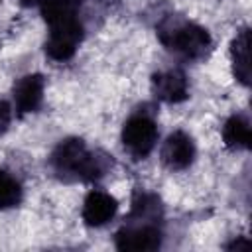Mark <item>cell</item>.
I'll list each match as a JSON object with an SVG mask.
<instances>
[{"label": "cell", "instance_id": "obj_8", "mask_svg": "<svg viewBox=\"0 0 252 252\" xmlns=\"http://www.w3.org/2000/svg\"><path fill=\"white\" fill-rule=\"evenodd\" d=\"M152 94L167 104H179L189 96V81L181 69L158 71L152 77Z\"/></svg>", "mask_w": 252, "mask_h": 252}, {"label": "cell", "instance_id": "obj_15", "mask_svg": "<svg viewBox=\"0 0 252 252\" xmlns=\"http://www.w3.org/2000/svg\"><path fill=\"white\" fill-rule=\"evenodd\" d=\"M12 114H14V110H12V104H10L8 100L0 98V136L8 132V128H10V122H12Z\"/></svg>", "mask_w": 252, "mask_h": 252}, {"label": "cell", "instance_id": "obj_4", "mask_svg": "<svg viewBox=\"0 0 252 252\" xmlns=\"http://www.w3.org/2000/svg\"><path fill=\"white\" fill-rule=\"evenodd\" d=\"M126 222L114 234V246L124 252H152L161 246L163 232L159 222L124 219Z\"/></svg>", "mask_w": 252, "mask_h": 252}, {"label": "cell", "instance_id": "obj_5", "mask_svg": "<svg viewBox=\"0 0 252 252\" xmlns=\"http://www.w3.org/2000/svg\"><path fill=\"white\" fill-rule=\"evenodd\" d=\"M47 28H49V33L43 43L45 55L53 61L71 59L77 53V49L85 37V26H83L81 18L63 20V22L51 24Z\"/></svg>", "mask_w": 252, "mask_h": 252}, {"label": "cell", "instance_id": "obj_3", "mask_svg": "<svg viewBox=\"0 0 252 252\" xmlns=\"http://www.w3.org/2000/svg\"><path fill=\"white\" fill-rule=\"evenodd\" d=\"M159 138V130L156 124V118L148 112H134L122 126L120 140L124 150L134 159H144L152 154Z\"/></svg>", "mask_w": 252, "mask_h": 252}, {"label": "cell", "instance_id": "obj_14", "mask_svg": "<svg viewBox=\"0 0 252 252\" xmlns=\"http://www.w3.org/2000/svg\"><path fill=\"white\" fill-rule=\"evenodd\" d=\"M22 197H24L22 183L6 169H0V211L18 207L22 203Z\"/></svg>", "mask_w": 252, "mask_h": 252}, {"label": "cell", "instance_id": "obj_17", "mask_svg": "<svg viewBox=\"0 0 252 252\" xmlns=\"http://www.w3.org/2000/svg\"><path fill=\"white\" fill-rule=\"evenodd\" d=\"M18 2H20V6H24V8H39L43 0H18Z\"/></svg>", "mask_w": 252, "mask_h": 252}, {"label": "cell", "instance_id": "obj_12", "mask_svg": "<svg viewBox=\"0 0 252 252\" xmlns=\"http://www.w3.org/2000/svg\"><path fill=\"white\" fill-rule=\"evenodd\" d=\"M126 219H138V220H154L161 222L163 219V205L161 199L156 193L150 191H136L132 197V209Z\"/></svg>", "mask_w": 252, "mask_h": 252}, {"label": "cell", "instance_id": "obj_10", "mask_svg": "<svg viewBox=\"0 0 252 252\" xmlns=\"http://www.w3.org/2000/svg\"><path fill=\"white\" fill-rule=\"evenodd\" d=\"M230 61L232 75L242 85H250V28H240L230 41Z\"/></svg>", "mask_w": 252, "mask_h": 252}, {"label": "cell", "instance_id": "obj_1", "mask_svg": "<svg viewBox=\"0 0 252 252\" xmlns=\"http://www.w3.org/2000/svg\"><path fill=\"white\" fill-rule=\"evenodd\" d=\"M49 165L53 173L63 181L93 183L102 179L110 171L112 156L98 150H91L85 140L71 136L61 140L53 148L49 156Z\"/></svg>", "mask_w": 252, "mask_h": 252}, {"label": "cell", "instance_id": "obj_16", "mask_svg": "<svg viewBox=\"0 0 252 252\" xmlns=\"http://www.w3.org/2000/svg\"><path fill=\"white\" fill-rule=\"evenodd\" d=\"M226 250H240V248H250V242L248 240H232L230 244L224 246Z\"/></svg>", "mask_w": 252, "mask_h": 252}, {"label": "cell", "instance_id": "obj_2", "mask_svg": "<svg viewBox=\"0 0 252 252\" xmlns=\"http://www.w3.org/2000/svg\"><path fill=\"white\" fill-rule=\"evenodd\" d=\"M156 33H158L159 43L167 51H171L187 61H201L213 49L211 33L203 26H199L179 14H169L165 18H161L156 28Z\"/></svg>", "mask_w": 252, "mask_h": 252}, {"label": "cell", "instance_id": "obj_6", "mask_svg": "<svg viewBox=\"0 0 252 252\" xmlns=\"http://www.w3.org/2000/svg\"><path fill=\"white\" fill-rule=\"evenodd\" d=\"M195 154H197L195 142L183 130L171 132L163 140V144L159 148V159L171 171H183V169H187L195 161Z\"/></svg>", "mask_w": 252, "mask_h": 252}, {"label": "cell", "instance_id": "obj_11", "mask_svg": "<svg viewBox=\"0 0 252 252\" xmlns=\"http://www.w3.org/2000/svg\"><path fill=\"white\" fill-rule=\"evenodd\" d=\"M222 142L232 152L250 150L252 146V130L246 114H232L222 124Z\"/></svg>", "mask_w": 252, "mask_h": 252}, {"label": "cell", "instance_id": "obj_13", "mask_svg": "<svg viewBox=\"0 0 252 252\" xmlns=\"http://www.w3.org/2000/svg\"><path fill=\"white\" fill-rule=\"evenodd\" d=\"M81 8H83V0H43L39 6L41 16L47 26L63 22V20L79 18Z\"/></svg>", "mask_w": 252, "mask_h": 252}, {"label": "cell", "instance_id": "obj_9", "mask_svg": "<svg viewBox=\"0 0 252 252\" xmlns=\"http://www.w3.org/2000/svg\"><path fill=\"white\" fill-rule=\"evenodd\" d=\"M118 211V201L100 189H93L87 193L85 201H83V209H81V217L85 220L87 226H104L106 222H110L114 219Z\"/></svg>", "mask_w": 252, "mask_h": 252}, {"label": "cell", "instance_id": "obj_7", "mask_svg": "<svg viewBox=\"0 0 252 252\" xmlns=\"http://www.w3.org/2000/svg\"><path fill=\"white\" fill-rule=\"evenodd\" d=\"M43 91H45V79L39 73H28L20 77L14 83L12 89V98H14V108L16 114H32L37 112L41 102H43Z\"/></svg>", "mask_w": 252, "mask_h": 252}]
</instances>
